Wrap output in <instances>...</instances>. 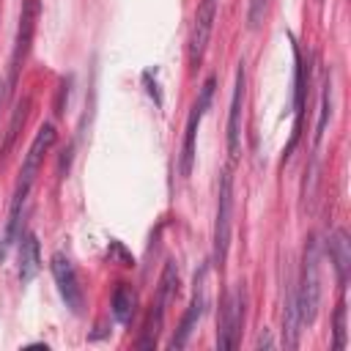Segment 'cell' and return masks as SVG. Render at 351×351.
Masks as SVG:
<instances>
[{
	"instance_id": "15",
	"label": "cell",
	"mask_w": 351,
	"mask_h": 351,
	"mask_svg": "<svg viewBox=\"0 0 351 351\" xmlns=\"http://www.w3.org/2000/svg\"><path fill=\"white\" fill-rule=\"evenodd\" d=\"M176 293H178V269H176L173 261H167L165 269H162V277H159V288H156V302L154 304L165 310Z\"/></svg>"
},
{
	"instance_id": "9",
	"label": "cell",
	"mask_w": 351,
	"mask_h": 351,
	"mask_svg": "<svg viewBox=\"0 0 351 351\" xmlns=\"http://www.w3.org/2000/svg\"><path fill=\"white\" fill-rule=\"evenodd\" d=\"M214 16H217V0H200L195 22H192V33H189V66L192 69H197L206 55V47L214 30Z\"/></svg>"
},
{
	"instance_id": "13",
	"label": "cell",
	"mask_w": 351,
	"mask_h": 351,
	"mask_svg": "<svg viewBox=\"0 0 351 351\" xmlns=\"http://www.w3.org/2000/svg\"><path fill=\"white\" fill-rule=\"evenodd\" d=\"M203 304H206V299H203V293L197 288L192 302H189V307H186V313H184V318H181V324H178V329H176V335H173V340H170V348H184L189 343V335L195 332V326H197V321L203 315Z\"/></svg>"
},
{
	"instance_id": "16",
	"label": "cell",
	"mask_w": 351,
	"mask_h": 351,
	"mask_svg": "<svg viewBox=\"0 0 351 351\" xmlns=\"http://www.w3.org/2000/svg\"><path fill=\"white\" fill-rule=\"evenodd\" d=\"M27 112H30V96H25V99L14 107V112H11V121H8V129H5V140H3V145H0V159H3V156L8 154V148L14 145L19 129H22L25 121H27Z\"/></svg>"
},
{
	"instance_id": "2",
	"label": "cell",
	"mask_w": 351,
	"mask_h": 351,
	"mask_svg": "<svg viewBox=\"0 0 351 351\" xmlns=\"http://www.w3.org/2000/svg\"><path fill=\"white\" fill-rule=\"evenodd\" d=\"M55 140H58L55 126H52V123H41V129L36 132V137H33L27 154H25V162H22L19 181H16V189H14V200H11V203H25V200H27L30 186H33L38 170L44 167V159H47V154L52 151Z\"/></svg>"
},
{
	"instance_id": "20",
	"label": "cell",
	"mask_w": 351,
	"mask_h": 351,
	"mask_svg": "<svg viewBox=\"0 0 351 351\" xmlns=\"http://www.w3.org/2000/svg\"><path fill=\"white\" fill-rule=\"evenodd\" d=\"M263 11H266V0H250V11H247V22H250V27H258V25H261Z\"/></svg>"
},
{
	"instance_id": "19",
	"label": "cell",
	"mask_w": 351,
	"mask_h": 351,
	"mask_svg": "<svg viewBox=\"0 0 351 351\" xmlns=\"http://www.w3.org/2000/svg\"><path fill=\"white\" fill-rule=\"evenodd\" d=\"M335 348H346V302L335 310Z\"/></svg>"
},
{
	"instance_id": "4",
	"label": "cell",
	"mask_w": 351,
	"mask_h": 351,
	"mask_svg": "<svg viewBox=\"0 0 351 351\" xmlns=\"http://www.w3.org/2000/svg\"><path fill=\"white\" fill-rule=\"evenodd\" d=\"M38 11H41V3H38V0H22V8H19V27H16V38H14L11 63H8V88L16 85L19 71H22V63H25V58H27V52H30L33 33H36V22H38Z\"/></svg>"
},
{
	"instance_id": "11",
	"label": "cell",
	"mask_w": 351,
	"mask_h": 351,
	"mask_svg": "<svg viewBox=\"0 0 351 351\" xmlns=\"http://www.w3.org/2000/svg\"><path fill=\"white\" fill-rule=\"evenodd\" d=\"M329 258L335 263V271H337V282L340 288H346L348 282V269H351V241H348V233L343 228H337L329 239Z\"/></svg>"
},
{
	"instance_id": "3",
	"label": "cell",
	"mask_w": 351,
	"mask_h": 351,
	"mask_svg": "<svg viewBox=\"0 0 351 351\" xmlns=\"http://www.w3.org/2000/svg\"><path fill=\"white\" fill-rule=\"evenodd\" d=\"M230 222H233V176L222 170L219 192H217V222H214V263L222 269L230 244Z\"/></svg>"
},
{
	"instance_id": "14",
	"label": "cell",
	"mask_w": 351,
	"mask_h": 351,
	"mask_svg": "<svg viewBox=\"0 0 351 351\" xmlns=\"http://www.w3.org/2000/svg\"><path fill=\"white\" fill-rule=\"evenodd\" d=\"M134 310H137V293L132 291V285L118 282V288L112 293V315H115V321L129 324L134 318Z\"/></svg>"
},
{
	"instance_id": "17",
	"label": "cell",
	"mask_w": 351,
	"mask_h": 351,
	"mask_svg": "<svg viewBox=\"0 0 351 351\" xmlns=\"http://www.w3.org/2000/svg\"><path fill=\"white\" fill-rule=\"evenodd\" d=\"M162 318H165V310L162 307H151L148 318H145V326H143V337L137 340V348H154L156 340H159V329H162Z\"/></svg>"
},
{
	"instance_id": "21",
	"label": "cell",
	"mask_w": 351,
	"mask_h": 351,
	"mask_svg": "<svg viewBox=\"0 0 351 351\" xmlns=\"http://www.w3.org/2000/svg\"><path fill=\"white\" fill-rule=\"evenodd\" d=\"M8 93H11V88H8V80H0V107L5 104V99H8Z\"/></svg>"
},
{
	"instance_id": "7",
	"label": "cell",
	"mask_w": 351,
	"mask_h": 351,
	"mask_svg": "<svg viewBox=\"0 0 351 351\" xmlns=\"http://www.w3.org/2000/svg\"><path fill=\"white\" fill-rule=\"evenodd\" d=\"M49 269H52V277H55V282H58V291H60L66 307H69L74 315H80L82 307H85V291H82V285H80V277H77V269H74L71 258L63 255V252H55L52 261H49Z\"/></svg>"
},
{
	"instance_id": "12",
	"label": "cell",
	"mask_w": 351,
	"mask_h": 351,
	"mask_svg": "<svg viewBox=\"0 0 351 351\" xmlns=\"http://www.w3.org/2000/svg\"><path fill=\"white\" fill-rule=\"evenodd\" d=\"M41 269V247L36 233H25L19 244V282L27 285Z\"/></svg>"
},
{
	"instance_id": "8",
	"label": "cell",
	"mask_w": 351,
	"mask_h": 351,
	"mask_svg": "<svg viewBox=\"0 0 351 351\" xmlns=\"http://www.w3.org/2000/svg\"><path fill=\"white\" fill-rule=\"evenodd\" d=\"M244 304H247L244 285H239L236 291H230L225 296L222 315H219V332H217V346L219 348H236L239 332H241V324H244Z\"/></svg>"
},
{
	"instance_id": "1",
	"label": "cell",
	"mask_w": 351,
	"mask_h": 351,
	"mask_svg": "<svg viewBox=\"0 0 351 351\" xmlns=\"http://www.w3.org/2000/svg\"><path fill=\"white\" fill-rule=\"evenodd\" d=\"M318 302H321V280H318V247L315 239L307 241L304 258H302V274L296 285V315L299 326H310L318 315Z\"/></svg>"
},
{
	"instance_id": "10",
	"label": "cell",
	"mask_w": 351,
	"mask_h": 351,
	"mask_svg": "<svg viewBox=\"0 0 351 351\" xmlns=\"http://www.w3.org/2000/svg\"><path fill=\"white\" fill-rule=\"evenodd\" d=\"M244 96H247V69H244V63H239L236 82H233V96H230V112H228V154H230V159H236L239 148H241Z\"/></svg>"
},
{
	"instance_id": "18",
	"label": "cell",
	"mask_w": 351,
	"mask_h": 351,
	"mask_svg": "<svg viewBox=\"0 0 351 351\" xmlns=\"http://www.w3.org/2000/svg\"><path fill=\"white\" fill-rule=\"evenodd\" d=\"M329 115H332V82H329V74H326L324 77V93H321V118H318V126H315V143L324 137Z\"/></svg>"
},
{
	"instance_id": "6",
	"label": "cell",
	"mask_w": 351,
	"mask_h": 351,
	"mask_svg": "<svg viewBox=\"0 0 351 351\" xmlns=\"http://www.w3.org/2000/svg\"><path fill=\"white\" fill-rule=\"evenodd\" d=\"M293 60H296V69H293V129H291V140L285 145V154L282 159H288L302 137V129H304V107H307V88H310V69H307V60L302 58V49L299 44H293Z\"/></svg>"
},
{
	"instance_id": "5",
	"label": "cell",
	"mask_w": 351,
	"mask_h": 351,
	"mask_svg": "<svg viewBox=\"0 0 351 351\" xmlns=\"http://www.w3.org/2000/svg\"><path fill=\"white\" fill-rule=\"evenodd\" d=\"M214 85H217V80H214V77H208V80L203 82L200 96H197V101H195V107H192V112H189V118H186V129H184V145H181V159H178V173H181L184 178L192 173V165H195L197 126H200V121H203V115H206V110H208V104H211Z\"/></svg>"
}]
</instances>
